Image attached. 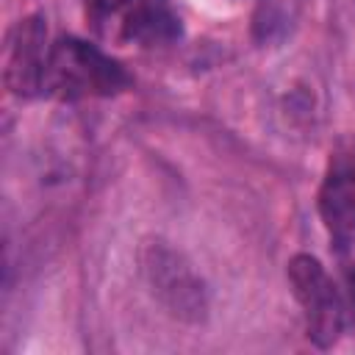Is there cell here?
Returning <instances> with one entry per match:
<instances>
[{
  "instance_id": "obj_1",
  "label": "cell",
  "mask_w": 355,
  "mask_h": 355,
  "mask_svg": "<svg viewBox=\"0 0 355 355\" xmlns=\"http://www.w3.org/2000/svg\"><path fill=\"white\" fill-rule=\"evenodd\" d=\"M128 86L130 75L97 44L75 36H61L50 44L42 94L61 103H75L92 97H114Z\"/></svg>"
},
{
  "instance_id": "obj_2",
  "label": "cell",
  "mask_w": 355,
  "mask_h": 355,
  "mask_svg": "<svg viewBox=\"0 0 355 355\" xmlns=\"http://www.w3.org/2000/svg\"><path fill=\"white\" fill-rule=\"evenodd\" d=\"M86 22L111 44H166L180 36L169 0H83Z\"/></svg>"
},
{
  "instance_id": "obj_3",
  "label": "cell",
  "mask_w": 355,
  "mask_h": 355,
  "mask_svg": "<svg viewBox=\"0 0 355 355\" xmlns=\"http://www.w3.org/2000/svg\"><path fill=\"white\" fill-rule=\"evenodd\" d=\"M288 283L302 308L308 338L322 349L333 347L344 333V300L322 261L308 252L294 255L288 261Z\"/></svg>"
},
{
  "instance_id": "obj_4",
  "label": "cell",
  "mask_w": 355,
  "mask_h": 355,
  "mask_svg": "<svg viewBox=\"0 0 355 355\" xmlns=\"http://www.w3.org/2000/svg\"><path fill=\"white\" fill-rule=\"evenodd\" d=\"M141 272L158 302L172 316L183 322H200L205 316V288L180 252H175L164 241H147L141 247Z\"/></svg>"
},
{
  "instance_id": "obj_5",
  "label": "cell",
  "mask_w": 355,
  "mask_h": 355,
  "mask_svg": "<svg viewBox=\"0 0 355 355\" xmlns=\"http://www.w3.org/2000/svg\"><path fill=\"white\" fill-rule=\"evenodd\" d=\"M50 55L47 25L42 17L31 14L17 19L3 44V80L17 97H36L44 86V67Z\"/></svg>"
},
{
  "instance_id": "obj_6",
  "label": "cell",
  "mask_w": 355,
  "mask_h": 355,
  "mask_svg": "<svg viewBox=\"0 0 355 355\" xmlns=\"http://www.w3.org/2000/svg\"><path fill=\"white\" fill-rule=\"evenodd\" d=\"M319 216L333 236H355V153L330 161L319 189Z\"/></svg>"
},
{
  "instance_id": "obj_7",
  "label": "cell",
  "mask_w": 355,
  "mask_h": 355,
  "mask_svg": "<svg viewBox=\"0 0 355 355\" xmlns=\"http://www.w3.org/2000/svg\"><path fill=\"white\" fill-rule=\"evenodd\" d=\"M347 291H349V308L355 313V266L347 272Z\"/></svg>"
}]
</instances>
